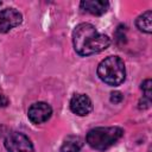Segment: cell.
Here are the masks:
<instances>
[{
  "label": "cell",
  "mask_w": 152,
  "mask_h": 152,
  "mask_svg": "<svg viewBox=\"0 0 152 152\" xmlns=\"http://www.w3.org/2000/svg\"><path fill=\"white\" fill-rule=\"evenodd\" d=\"M110 44L107 34L100 33L90 23H81L72 31V45L80 56H90L106 50Z\"/></svg>",
  "instance_id": "obj_1"
},
{
  "label": "cell",
  "mask_w": 152,
  "mask_h": 152,
  "mask_svg": "<svg viewBox=\"0 0 152 152\" xmlns=\"http://www.w3.org/2000/svg\"><path fill=\"white\" fill-rule=\"evenodd\" d=\"M97 76L108 86H120L126 78V68L124 61L118 56L106 57L97 66Z\"/></svg>",
  "instance_id": "obj_2"
},
{
  "label": "cell",
  "mask_w": 152,
  "mask_h": 152,
  "mask_svg": "<svg viewBox=\"0 0 152 152\" xmlns=\"http://www.w3.org/2000/svg\"><path fill=\"white\" fill-rule=\"evenodd\" d=\"M124 135V129L118 126L113 127H96L87 133L86 140L88 145L97 151H104L116 144Z\"/></svg>",
  "instance_id": "obj_3"
},
{
  "label": "cell",
  "mask_w": 152,
  "mask_h": 152,
  "mask_svg": "<svg viewBox=\"0 0 152 152\" xmlns=\"http://www.w3.org/2000/svg\"><path fill=\"white\" fill-rule=\"evenodd\" d=\"M5 147L8 152H34L28 137L20 132H12L5 139Z\"/></svg>",
  "instance_id": "obj_4"
},
{
  "label": "cell",
  "mask_w": 152,
  "mask_h": 152,
  "mask_svg": "<svg viewBox=\"0 0 152 152\" xmlns=\"http://www.w3.org/2000/svg\"><path fill=\"white\" fill-rule=\"evenodd\" d=\"M23 21L21 13L12 7L0 10V33H6L19 26Z\"/></svg>",
  "instance_id": "obj_5"
},
{
  "label": "cell",
  "mask_w": 152,
  "mask_h": 152,
  "mask_svg": "<svg viewBox=\"0 0 152 152\" xmlns=\"http://www.w3.org/2000/svg\"><path fill=\"white\" fill-rule=\"evenodd\" d=\"M52 115V108L49 103L46 102H36L31 104V107L27 110V116L28 120L32 124L39 125L46 122Z\"/></svg>",
  "instance_id": "obj_6"
},
{
  "label": "cell",
  "mask_w": 152,
  "mask_h": 152,
  "mask_svg": "<svg viewBox=\"0 0 152 152\" xmlns=\"http://www.w3.org/2000/svg\"><path fill=\"white\" fill-rule=\"evenodd\" d=\"M70 109L78 116H86L93 109L91 100L86 94H75L70 100Z\"/></svg>",
  "instance_id": "obj_7"
},
{
  "label": "cell",
  "mask_w": 152,
  "mask_h": 152,
  "mask_svg": "<svg viewBox=\"0 0 152 152\" xmlns=\"http://www.w3.org/2000/svg\"><path fill=\"white\" fill-rule=\"evenodd\" d=\"M80 7L82 11L90 13L93 15H102L107 12L109 2L104 0H84L81 1Z\"/></svg>",
  "instance_id": "obj_8"
},
{
  "label": "cell",
  "mask_w": 152,
  "mask_h": 152,
  "mask_svg": "<svg viewBox=\"0 0 152 152\" xmlns=\"http://www.w3.org/2000/svg\"><path fill=\"white\" fill-rule=\"evenodd\" d=\"M83 146V139L78 135H68L62 146L61 152H78Z\"/></svg>",
  "instance_id": "obj_9"
},
{
  "label": "cell",
  "mask_w": 152,
  "mask_h": 152,
  "mask_svg": "<svg viewBox=\"0 0 152 152\" xmlns=\"http://www.w3.org/2000/svg\"><path fill=\"white\" fill-rule=\"evenodd\" d=\"M135 25L141 32L150 34L152 32V11L148 10L140 14L135 20Z\"/></svg>",
  "instance_id": "obj_10"
},
{
  "label": "cell",
  "mask_w": 152,
  "mask_h": 152,
  "mask_svg": "<svg viewBox=\"0 0 152 152\" xmlns=\"http://www.w3.org/2000/svg\"><path fill=\"white\" fill-rule=\"evenodd\" d=\"M151 84H152L151 80L147 78V80H145V81L141 83V87H140L141 90H142V94H144L142 99H145V100H147V101H151V95H152V91H151Z\"/></svg>",
  "instance_id": "obj_11"
},
{
  "label": "cell",
  "mask_w": 152,
  "mask_h": 152,
  "mask_svg": "<svg viewBox=\"0 0 152 152\" xmlns=\"http://www.w3.org/2000/svg\"><path fill=\"white\" fill-rule=\"evenodd\" d=\"M124 99V95L120 93V91H114L110 94V101L113 103H120Z\"/></svg>",
  "instance_id": "obj_12"
},
{
  "label": "cell",
  "mask_w": 152,
  "mask_h": 152,
  "mask_svg": "<svg viewBox=\"0 0 152 152\" xmlns=\"http://www.w3.org/2000/svg\"><path fill=\"white\" fill-rule=\"evenodd\" d=\"M10 103V100L7 96H5L4 94H0V108L2 107H6L7 104Z\"/></svg>",
  "instance_id": "obj_13"
}]
</instances>
